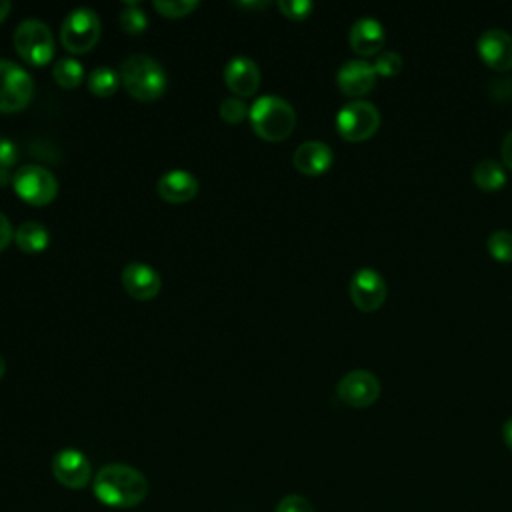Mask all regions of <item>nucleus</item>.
I'll use <instances>...</instances> for the list:
<instances>
[{
  "mask_svg": "<svg viewBox=\"0 0 512 512\" xmlns=\"http://www.w3.org/2000/svg\"><path fill=\"white\" fill-rule=\"evenodd\" d=\"M94 496L108 508H134L148 494L146 476L128 464H106L92 480Z\"/></svg>",
  "mask_w": 512,
  "mask_h": 512,
  "instance_id": "obj_1",
  "label": "nucleus"
},
{
  "mask_svg": "<svg viewBox=\"0 0 512 512\" xmlns=\"http://www.w3.org/2000/svg\"><path fill=\"white\" fill-rule=\"evenodd\" d=\"M118 74L126 92L142 102L160 98L168 86L166 70L148 54H130L122 60Z\"/></svg>",
  "mask_w": 512,
  "mask_h": 512,
  "instance_id": "obj_2",
  "label": "nucleus"
},
{
  "mask_svg": "<svg viewBox=\"0 0 512 512\" xmlns=\"http://www.w3.org/2000/svg\"><path fill=\"white\" fill-rule=\"evenodd\" d=\"M252 130L266 142L286 140L296 126V112L290 102L276 94H264L250 106Z\"/></svg>",
  "mask_w": 512,
  "mask_h": 512,
  "instance_id": "obj_3",
  "label": "nucleus"
},
{
  "mask_svg": "<svg viewBox=\"0 0 512 512\" xmlns=\"http://www.w3.org/2000/svg\"><path fill=\"white\" fill-rule=\"evenodd\" d=\"M14 48L24 62L44 66L54 56L52 30L42 20L26 18L14 30Z\"/></svg>",
  "mask_w": 512,
  "mask_h": 512,
  "instance_id": "obj_4",
  "label": "nucleus"
},
{
  "mask_svg": "<svg viewBox=\"0 0 512 512\" xmlns=\"http://www.w3.org/2000/svg\"><path fill=\"white\" fill-rule=\"evenodd\" d=\"M100 18L98 14L88 8L80 6L66 14L60 26V42L72 54L88 52L100 40Z\"/></svg>",
  "mask_w": 512,
  "mask_h": 512,
  "instance_id": "obj_5",
  "label": "nucleus"
},
{
  "mask_svg": "<svg viewBox=\"0 0 512 512\" xmlns=\"http://www.w3.org/2000/svg\"><path fill=\"white\" fill-rule=\"evenodd\" d=\"M12 188L24 202L44 206L56 198L58 180L42 164H24L12 174Z\"/></svg>",
  "mask_w": 512,
  "mask_h": 512,
  "instance_id": "obj_6",
  "label": "nucleus"
},
{
  "mask_svg": "<svg viewBox=\"0 0 512 512\" xmlns=\"http://www.w3.org/2000/svg\"><path fill=\"white\" fill-rule=\"evenodd\" d=\"M380 126V112L368 100H350L336 114V130L348 142L368 140Z\"/></svg>",
  "mask_w": 512,
  "mask_h": 512,
  "instance_id": "obj_7",
  "label": "nucleus"
},
{
  "mask_svg": "<svg viewBox=\"0 0 512 512\" xmlns=\"http://www.w3.org/2000/svg\"><path fill=\"white\" fill-rule=\"evenodd\" d=\"M34 96L32 76L12 60L0 58V112H18Z\"/></svg>",
  "mask_w": 512,
  "mask_h": 512,
  "instance_id": "obj_8",
  "label": "nucleus"
},
{
  "mask_svg": "<svg viewBox=\"0 0 512 512\" xmlns=\"http://www.w3.org/2000/svg\"><path fill=\"white\" fill-rule=\"evenodd\" d=\"M388 288L384 276L374 268H358L350 278V298L362 312L378 310L386 300Z\"/></svg>",
  "mask_w": 512,
  "mask_h": 512,
  "instance_id": "obj_9",
  "label": "nucleus"
},
{
  "mask_svg": "<svg viewBox=\"0 0 512 512\" xmlns=\"http://www.w3.org/2000/svg\"><path fill=\"white\" fill-rule=\"evenodd\" d=\"M338 398L352 408H366L372 406L380 396V382L378 378L368 370H350L346 372L338 386H336Z\"/></svg>",
  "mask_w": 512,
  "mask_h": 512,
  "instance_id": "obj_10",
  "label": "nucleus"
},
{
  "mask_svg": "<svg viewBox=\"0 0 512 512\" xmlns=\"http://www.w3.org/2000/svg\"><path fill=\"white\" fill-rule=\"evenodd\" d=\"M52 476L64 488L80 490L92 478L90 460L76 448H64L52 458Z\"/></svg>",
  "mask_w": 512,
  "mask_h": 512,
  "instance_id": "obj_11",
  "label": "nucleus"
},
{
  "mask_svg": "<svg viewBox=\"0 0 512 512\" xmlns=\"http://www.w3.org/2000/svg\"><path fill=\"white\" fill-rule=\"evenodd\" d=\"M478 56L492 70L506 72L512 68V34L502 28H488L476 40Z\"/></svg>",
  "mask_w": 512,
  "mask_h": 512,
  "instance_id": "obj_12",
  "label": "nucleus"
},
{
  "mask_svg": "<svg viewBox=\"0 0 512 512\" xmlns=\"http://www.w3.org/2000/svg\"><path fill=\"white\" fill-rule=\"evenodd\" d=\"M376 70L374 64L366 60H346L336 72V84L342 94L360 100V96L368 94L376 86Z\"/></svg>",
  "mask_w": 512,
  "mask_h": 512,
  "instance_id": "obj_13",
  "label": "nucleus"
},
{
  "mask_svg": "<svg viewBox=\"0 0 512 512\" xmlns=\"http://www.w3.org/2000/svg\"><path fill=\"white\" fill-rule=\"evenodd\" d=\"M120 282L126 294H130L136 300H152L162 286L160 274L156 268L144 262H130L120 272Z\"/></svg>",
  "mask_w": 512,
  "mask_h": 512,
  "instance_id": "obj_14",
  "label": "nucleus"
},
{
  "mask_svg": "<svg viewBox=\"0 0 512 512\" xmlns=\"http://www.w3.org/2000/svg\"><path fill=\"white\" fill-rule=\"evenodd\" d=\"M224 82L228 90L238 98L254 96L260 86V68L248 56H234L226 62Z\"/></svg>",
  "mask_w": 512,
  "mask_h": 512,
  "instance_id": "obj_15",
  "label": "nucleus"
},
{
  "mask_svg": "<svg viewBox=\"0 0 512 512\" xmlns=\"http://www.w3.org/2000/svg\"><path fill=\"white\" fill-rule=\"evenodd\" d=\"M292 162H294V168L300 174H304V176H320V174H324L332 166L334 152L322 140H306V142H302L294 150Z\"/></svg>",
  "mask_w": 512,
  "mask_h": 512,
  "instance_id": "obj_16",
  "label": "nucleus"
},
{
  "mask_svg": "<svg viewBox=\"0 0 512 512\" xmlns=\"http://www.w3.org/2000/svg\"><path fill=\"white\" fill-rule=\"evenodd\" d=\"M348 42L354 52L360 56H372L378 54L380 48L386 42V30L380 20L372 16H362L358 18L348 32Z\"/></svg>",
  "mask_w": 512,
  "mask_h": 512,
  "instance_id": "obj_17",
  "label": "nucleus"
},
{
  "mask_svg": "<svg viewBox=\"0 0 512 512\" xmlns=\"http://www.w3.org/2000/svg\"><path fill=\"white\" fill-rule=\"evenodd\" d=\"M198 188H200V184H198L196 176L182 168L164 172L156 184L160 198L170 204H182V202L192 200L198 194Z\"/></svg>",
  "mask_w": 512,
  "mask_h": 512,
  "instance_id": "obj_18",
  "label": "nucleus"
},
{
  "mask_svg": "<svg viewBox=\"0 0 512 512\" xmlns=\"http://www.w3.org/2000/svg\"><path fill=\"white\" fill-rule=\"evenodd\" d=\"M48 240H50V234L46 230L44 224L36 222V220H28V222H22L16 232H14V242L16 246L26 252V254H36V252H42L46 246H48Z\"/></svg>",
  "mask_w": 512,
  "mask_h": 512,
  "instance_id": "obj_19",
  "label": "nucleus"
},
{
  "mask_svg": "<svg viewBox=\"0 0 512 512\" xmlns=\"http://www.w3.org/2000/svg\"><path fill=\"white\" fill-rule=\"evenodd\" d=\"M474 184L484 192H498L506 184V170L500 162L492 158H482L472 170Z\"/></svg>",
  "mask_w": 512,
  "mask_h": 512,
  "instance_id": "obj_20",
  "label": "nucleus"
},
{
  "mask_svg": "<svg viewBox=\"0 0 512 512\" xmlns=\"http://www.w3.org/2000/svg\"><path fill=\"white\" fill-rule=\"evenodd\" d=\"M120 86V74L110 66H98L88 74V90L98 98L112 96Z\"/></svg>",
  "mask_w": 512,
  "mask_h": 512,
  "instance_id": "obj_21",
  "label": "nucleus"
},
{
  "mask_svg": "<svg viewBox=\"0 0 512 512\" xmlns=\"http://www.w3.org/2000/svg\"><path fill=\"white\" fill-rule=\"evenodd\" d=\"M52 76L62 88H76L84 80V68L76 58H60L52 68Z\"/></svg>",
  "mask_w": 512,
  "mask_h": 512,
  "instance_id": "obj_22",
  "label": "nucleus"
},
{
  "mask_svg": "<svg viewBox=\"0 0 512 512\" xmlns=\"http://www.w3.org/2000/svg\"><path fill=\"white\" fill-rule=\"evenodd\" d=\"M120 26L130 36L142 34L146 30V26H148L144 10L138 4H132V2L124 4V8L120 10Z\"/></svg>",
  "mask_w": 512,
  "mask_h": 512,
  "instance_id": "obj_23",
  "label": "nucleus"
},
{
  "mask_svg": "<svg viewBox=\"0 0 512 512\" xmlns=\"http://www.w3.org/2000/svg\"><path fill=\"white\" fill-rule=\"evenodd\" d=\"M488 252L498 262H512V232L510 230H496L486 240Z\"/></svg>",
  "mask_w": 512,
  "mask_h": 512,
  "instance_id": "obj_24",
  "label": "nucleus"
},
{
  "mask_svg": "<svg viewBox=\"0 0 512 512\" xmlns=\"http://www.w3.org/2000/svg\"><path fill=\"white\" fill-rule=\"evenodd\" d=\"M218 112H220V118H222L224 122H228V124H238V122H242V120L250 114V108L246 106V102H244L242 98H238V96H228V98H224V100L220 102Z\"/></svg>",
  "mask_w": 512,
  "mask_h": 512,
  "instance_id": "obj_25",
  "label": "nucleus"
},
{
  "mask_svg": "<svg viewBox=\"0 0 512 512\" xmlns=\"http://www.w3.org/2000/svg\"><path fill=\"white\" fill-rule=\"evenodd\" d=\"M154 8L166 18H182L198 8L196 0H156Z\"/></svg>",
  "mask_w": 512,
  "mask_h": 512,
  "instance_id": "obj_26",
  "label": "nucleus"
},
{
  "mask_svg": "<svg viewBox=\"0 0 512 512\" xmlns=\"http://www.w3.org/2000/svg\"><path fill=\"white\" fill-rule=\"evenodd\" d=\"M18 160V150L16 144L4 136H0V186L12 182V176L8 170L16 164Z\"/></svg>",
  "mask_w": 512,
  "mask_h": 512,
  "instance_id": "obj_27",
  "label": "nucleus"
},
{
  "mask_svg": "<svg viewBox=\"0 0 512 512\" xmlns=\"http://www.w3.org/2000/svg\"><path fill=\"white\" fill-rule=\"evenodd\" d=\"M374 70L380 76H396L402 70V56L394 50H384L376 56Z\"/></svg>",
  "mask_w": 512,
  "mask_h": 512,
  "instance_id": "obj_28",
  "label": "nucleus"
},
{
  "mask_svg": "<svg viewBox=\"0 0 512 512\" xmlns=\"http://www.w3.org/2000/svg\"><path fill=\"white\" fill-rule=\"evenodd\" d=\"M278 8L290 20H304L314 10V4L310 0H280Z\"/></svg>",
  "mask_w": 512,
  "mask_h": 512,
  "instance_id": "obj_29",
  "label": "nucleus"
},
{
  "mask_svg": "<svg viewBox=\"0 0 512 512\" xmlns=\"http://www.w3.org/2000/svg\"><path fill=\"white\" fill-rule=\"evenodd\" d=\"M274 512H314V506L300 494H288L276 504Z\"/></svg>",
  "mask_w": 512,
  "mask_h": 512,
  "instance_id": "obj_30",
  "label": "nucleus"
},
{
  "mask_svg": "<svg viewBox=\"0 0 512 512\" xmlns=\"http://www.w3.org/2000/svg\"><path fill=\"white\" fill-rule=\"evenodd\" d=\"M12 238H14L12 224H10L8 216L4 212H0V252L12 242Z\"/></svg>",
  "mask_w": 512,
  "mask_h": 512,
  "instance_id": "obj_31",
  "label": "nucleus"
},
{
  "mask_svg": "<svg viewBox=\"0 0 512 512\" xmlns=\"http://www.w3.org/2000/svg\"><path fill=\"white\" fill-rule=\"evenodd\" d=\"M502 160L512 170V130L502 140Z\"/></svg>",
  "mask_w": 512,
  "mask_h": 512,
  "instance_id": "obj_32",
  "label": "nucleus"
},
{
  "mask_svg": "<svg viewBox=\"0 0 512 512\" xmlns=\"http://www.w3.org/2000/svg\"><path fill=\"white\" fill-rule=\"evenodd\" d=\"M502 438L506 442V446L512 450V418H508L502 426Z\"/></svg>",
  "mask_w": 512,
  "mask_h": 512,
  "instance_id": "obj_33",
  "label": "nucleus"
},
{
  "mask_svg": "<svg viewBox=\"0 0 512 512\" xmlns=\"http://www.w3.org/2000/svg\"><path fill=\"white\" fill-rule=\"evenodd\" d=\"M10 2H6V0H0V22L10 14Z\"/></svg>",
  "mask_w": 512,
  "mask_h": 512,
  "instance_id": "obj_34",
  "label": "nucleus"
},
{
  "mask_svg": "<svg viewBox=\"0 0 512 512\" xmlns=\"http://www.w3.org/2000/svg\"><path fill=\"white\" fill-rule=\"evenodd\" d=\"M238 6H242V8H266L268 2H238Z\"/></svg>",
  "mask_w": 512,
  "mask_h": 512,
  "instance_id": "obj_35",
  "label": "nucleus"
},
{
  "mask_svg": "<svg viewBox=\"0 0 512 512\" xmlns=\"http://www.w3.org/2000/svg\"><path fill=\"white\" fill-rule=\"evenodd\" d=\"M4 372H6V360H4V356L0 354V378L4 376Z\"/></svg>",
  "mask_w": 512,
  "mask_h": 512,
  "instance_id": "obj_36",
  "label": "nucleus"
}]
</instances>
